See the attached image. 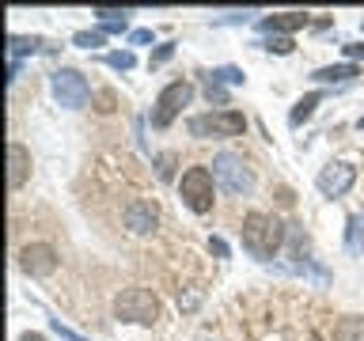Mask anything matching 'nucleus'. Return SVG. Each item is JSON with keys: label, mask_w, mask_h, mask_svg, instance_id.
Segmentation results:
<instances>
[{"label": "nucleus", "mask_w": 364, "mask_h": 341, "mask_svg": "<svg viewBox=\"0 0 364 341\" xmlns=\"http://www.w3.org/2000/svg\"><path fill=\"white\" fill-rule=\"evenodd\" d=\"M281 239H284V227L269 212H247L243 216V247L255 258H273L281 250Z\"/></svg>", "instance_id": "f257e3e1"}, {"label": "nucleus", "mask_w": 364, "mask_h": 341, "mask_svg": "<svg viewBox=\"0 0 364 341\" xmlns=\"http://www.w3.org/2000/svg\"><path fill=\"white\" fill-rule=\"evenodd\" d=\"M213 178L220 182V190L232 193V197H243V193L255 190V170H250L247 159L235 156V152H220L213 159Z\"/></svg>", "instance_id": "f03ea898"}, {"label": "nucleus", "mask_w": 364, "mask_h": 341, "mask_svg": "<svg viewBox=\"0 0 364 341\" xmlns=\"http://www.w3.org/2000/svg\"><path fill=\"white\" fill-rule=\"evenodd\" d=\"M114 315L125 318V323H144L152 326L159 318V303L148 288H125L118 300H114Z\"/></svg>", "instance_id": "7ed1b4c3"}, {"label": "nucleus", "mask_w": 364, "mask_h": 341, "mask_svg": "<svg viewBox=\"0 0 364 341\" xmlns=\"http://www.w3.org/2000/svg\"><path fill=\"white\" fill-rule=\"evenodd\" d=\"M213 170L209 167H190L186 175H182L178 182V193H182V201L190 205L193 212H209L213 209Z\"/></svg>", "instance_id": "20e7f679"}, {"label": "nucleus", "mask_w": 364, "mask_h": 341, "mask_svg": "<svg viewBox=\"0 0 364 341\" xmlns=\"http://www.w3.org/2000/svg\"><path fill=\"white\" fill-rule=\"evenodd\" d=\"M190 99H193V87L186 84V80H175V84H167L164 91H159V99H156L152 125H156V129H167V125L178 118V110L186 107Z\"/></svg>", "instance_id": "39448f33"}, {"label": "nucleus", "mask_w": 364, "mask_h": 341, "mask_svg": "<svg viewBox=\"0 0 364 341\" xmlns=\"http://www.w3.org/2000/svg\"><path fill=\"white\" fill-rule=\"evenodd\" d=\"M243 129H247V118H243V114H235V110L190 118V133L193 136H239Z\"/></svg>", "instance_id": "423d86ee"}, {"label": "nucleus", "mask_w": 364, "mask_h": 341, "mask_svg": "<svg viewBox=\"0 0 364 341\" xmlns=\"http://www.w3.org/2000/svg\"><path fill=\"white\" fill-rule=\"evenodd\" d=\"M53 95H57V102H61V107L80 110V107L87 102L91 87H87L84 72H76V68H61V72H53Z\"/></svg>", "instance_id": "0eeeda50"}, {"label": "nucleus", "mask_w": 364, "mask_h": 341, "mask_svg": "<svg viewBox=\"0 0 364 341\" xmlns=\"http://www.w3.org/2000/svg\"><path fill=\"white\" fill-rule=\"evenodd\" d=\"M357 182V167L353 163H326L318 170V190L326 193V197H341V193H349V186Z\"/></svg>", "instance_id": "6e6552de"}, {"label": "nucleus", "mask_w": 364, "mask_h": 341, "mask_svg": "<svg viewBox=\"0 0 364 341\" xmlns=\"http://www.w3.org/2000/svg\"><path fill=\"white\" fill-rule=\"evenodd\" d=\"M19 266L27 273H34V277H46V273L57 269V250L50 243H31V247H23Z\"/></svg>", "instance_id": "1a4fd4ad"}, {"label": "nucleus", "mask_w": 364, "mask_h": 341, "mask_svg": "<svg viewBox=\"0 0 364 341\" xmlns=\"http://www.w3.org/2000/svg\"><path fill=\"white\" fill-rule=\"evenodd\" d=\"M156 220H159V209L152 201H129L125 205V227H129V232L144 235V232L156 227Z\"/></svg>", "instance_id": "9d476101"}, {"label": "nucleus", "mask_w": 364, "mask_h": 341, "mask_svg": "<svg viewBox=\"0 0 364 341\" xmlns=\"http://www.w3.org/2000/svg\"><path fill=\"white\" fill-rule=\"evenodd\" d=\"M8 163H11V170H8V186H11V190H19V186H23V178H27V170H31L27 148H23V144H8Z\"/></svg>", "instance_id": "9b49d317"}, {"label": "nucleus", "mask_w": 364, "mask_h": 341, "mask_svg": "<svg viewBox=\"0 0 364 341\" xmlns=\"http://www.w3.org/2000/svg\"><path fill=\"white\" fill-rule=\"evenodd\" d=\"M258 27L262 31H300L307 27V11H277V16H266V19H258Z\"/></svg>", "instance_id": "f8f14e48"}, {"label": "nucleus", "mask_w": 364, "mask_h": 341, "mask_svg": "<svg viewBox=\"0 0 364 341\" xmlns=\"http://www.w3.org/2000/svg\"><path fill=\"white\" fill-rule=\"evenodd\" d=\"M353 76H360L357 65H326V68H318V72H315L318 84H349Z\"/></svg>", "instance_id": "ddd939ff"}, {"label": "nucleus", "mask_w": 364, "mask_h": 341, "mask_svg": "<svg viewBox=\"0 0 364 341\" xmlns=\"http://www.w3.org/2000/svg\"><path fill=\"white\" fill-rule=\"evenodd\" d=\"M346 247H349V254H364V212H353V216H349Z\"/></svg>", "instance_id": "4468645a"}, {"label": "nucleus", "mask_w": 364, "mask_h": 341, "mask_svg": "<svg viewBox=\"0 0 364 341\" xmlns=\"http://www.w3.org/2000/svg\"><path fill=\"white\" fill-rule=\"evenodd\" d=\"M334 341H364V318L346 315V318L334 326Z\"/></svg>", "instance_id": "2eb2a0df"}, {"label": "nucleus", "mask_w": 364, "mask_h": 341, "mask_svg": "<svg viewBox=\"0 0 364 341\" xmlns=\"http://www.w3.org/2000/svg\"><path fill=\"white\" fill-rule=\"evenodd\" d=\"M95 16L102 19V34H122L125 23H129V11H114V8H95Z\"/></svg>", "instance_id": "dca6fc26"}, {"label": "nucleus", "mask_w": 364, "mask_h": 341, "mask_svg": "<svg viewBox=\"0 0 364 341\" xmlns=\"http://www.w3.org/2000/svg\"><path fill=\"white\" fill-rule=\"evenodd\" d=\"M318 102H323V95H318V91H311V95H304L300 102H296V107H292V114H289V121L292 125H304L307 118H311V114H315V107H318Z\"/></svg>", "instance_id": "f3484780"}, {"label": "nucleus", "mask_w": 364, "mask_h": 341, "mask_svg": "<svg viewBox=\"0 0 364 341\" xmlns=\"http://www.w3.org/2000/svg\"><path fill=\"white\" fill-rule=\"evenodd\" d=\"M38 45H42L38 38H23V34H11V38H8V53H11V61H19L23 53H34Z\"/></svg>", "instance_id": "a211bd4d"}, {"label": "nucleus", "mask_w": 364, "mask_h": 341, "mask_svg": "<svg viewBox=\"0 0 364 341\" xmlns=\"http://www.w3.org/2000/svg\"><path fill=\"white\" fill-rule=\"evenodd\" d=\"M209 80H213V84H243V72L232 68V65H224V68H213Z\"/></svg>", "instance_id": "6ab92c4d"}, {"label": "nucleus", "mask_w": 364, "mask_h": 341, "mask_svg": "<svg viewBox=\"0 0 364 341\" xmlns=\"http://www.w3.org/2000/svg\"><path fill=\"white\" fill-rule=\"evenodd\" d=\"M107 65L118 68V72H129V68L136 65V57H133L129 50H118V53H107Z\"/></svg>", "instance_id": "aec40b11"}, {"label": "nucleus", "mask_w": 364, "mask_h": 341, "mask_svg": "<svg viewBox=\"0 0 364 341\" xmlns=\"http://www.w3.org/2000/svg\"><path fill=\"white\" fill-rule=\"evenodd\" d=\"M102 38H107L102 31H80L73 42H76V45H84V50H95V45H102Z\"/></svg>", "instance_id": "412c9836"}, {"label": "nucleus", "mask_w": 364, "mask_h": 341, "mask_svg": "<svg viewBox=\"0 0 364 341\" xmlns=\"http://www.w3.org/2000/svg\"><path fill=\"white\" fill-rule=\"evenodd\" d=\"M269 53H292V38H284V34H273V38L262 42Z\"/></svg>", "instance_id": "4be33fe9"}, {"label": "nucleus", "mask_w": 364, "mask_h": 341, "mask_svg": "<svg viewBox=\"0 0 364 341\" xmlns=\"http://www.w3.org/2000/svg\"><path fill=\"white\" fill-rule=\"evenodd\" d=\"M171 57H175V45H171V42H167V45H159V50L152 53V61H148V65H152V68H156V65H167V61H171Z\"/></svg>", "instance_id": "5701e85b"}, {"label": "nucleus", "mask_w": 364, "mask_h": 341, "mask_svg": "<svg viewBox=\"0 0 364 341\" xmlns=\"http://www.w3.org/2000/svg\"><path fill=\"white\" fill-rule=\"evenodd\" d=\"M95 102H99V110H102V114H110L114 107H118V99H114V91H99V99H95Z\"/></svg>", "instance_id": "b1692460"}, {"label": "nucleus", "mask_w": 364, "mask_h": 341, "mask_svg": "<svg viewBox=\"0 0 364 341\" xmlns=\"http://www.w3.org/2000/svg\"><path fill=\"white\" fill-rule=\"evenodd\" d=\"M129 42H133V45H148V42H152V31H133Z\"/></svg>", "instance_id": "393cba45"}, {"label": "nucleus", "mask_w": 364, "mask_h": 341, "mask_svg": "<svg viewBox=\"0 0 364 341\" xmlns=\"http://www.w3.org/2000/svg\"><path fill=\"white\" fill-rule=\"evenodd\" d=\"M205 95L216 99V102H224V99H228V95H224V87H220V84H213V80H209V87H205Z\"/></svg>", "instance_id": "a878e982"}, {"label": "nucleus", "mask_w": 364, "mask_h": 341, "mask_svg": "<svg viewBox=\"0 0 364 341\" xmlns=\"http://www.w3.org/2000/svg\"><path fill=\"white\" fill-rule=\"evenodd\" d=\"M209 250H213L216 258H224L228 254V243H224V239H209Z\"/></svg>", "instance_id": "bb28decb"}, {"label": "nucleus", "mask_w": 364, "mask_h": 341, "mask_svg": "<svg viewBox=\"0 0 364 341\" xmlns=\"http://www.w3.org/2000/svg\"><path fill=\"white\" fill-rule=\"evenodd\" d=\"M346 50V57H364V42H349V45H341Z\"/></svg>", "instance_id": "cd10ccee"}, {"label": "nucleus", "mask_w": 364, "mask_h": 341, "mask_svg": "<svg viewBox=\"0 0 364 341\" xmlns=\"http://www.w3.org/2000/svg\"><path fill=\"white\" fill-rule=\"evenodd\" d=\"M171 163H175V156H159V175L171 178Z\"/></svg>", "instance_id": "c85d7f7f"}, {"label": "nucleus", "mask_w": 364, "mask_h": 341, "mask_svg": "<svg viewBox=\"0 0 364 341\" xmlns=\"http://www.w3.org/2000/svg\"><path fill=\"white\" fill-rule=\"evenodd\" d=\"M19 341H46V337H42V334H23Z\"/></svg>", "instance_id": "c756f323"}, {"label": "nucleus", "mask_w": 364, "mask_h": 341, "mask_svg": "<svg viewBox=\"0 0 364 341\" xmlns=\"http://www.w3.org/2000/svg\"><path fill=\"white\" fill-rule=\"evenodd\" d=\"M360 129H364V118H360Z\"/></svg>", "instance_id": "7c9ffc66"}]
</instances>
